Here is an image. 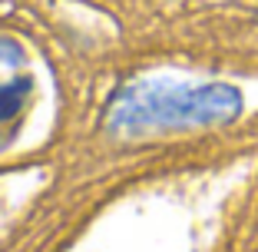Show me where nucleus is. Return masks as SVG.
Returning a JSON list of instances; mask_svg holds the SVG:
<instances>
[{"label": "nucleus", "instance_id": "1", "mask_svg": "<svg viewBox=\"0 0 258 252\" xmlns=\"http://www.w3.org/2000/svg\"><path fill=\"white\" fill-rule=\"evenodd\" d=\"M242 113V93L228 83H182V80H139L122 86L106 110L109 133L122 139L199 130L228 123Z\"/></svg>", "mask_w": 258, "mask_h": 252}, {"label": "nucleus", "instance_id": "2", "mask_svg": "<svg viewBox=\"0 0 258 252\" xmlns=\"http://www.w3.org/2000/svg\"><path fill=\"white\" fill-rule=\"evenodd\" d=\"M30 99H33V80L30 77L0 80V143L20 126Z\"/></svg>", "mask_w": 258, "mask_h": 252}]
</instances>
